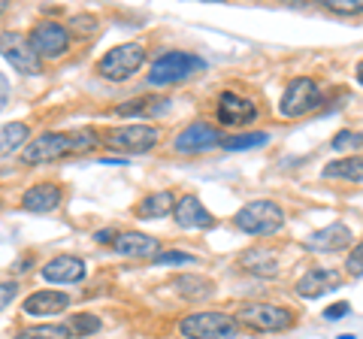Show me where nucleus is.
I'll return each mask as SVG.
<instances>
[{
	"mask_svg": "<svg viewBox=\"0 0 363 339\" xmlns=\"http://www.w3.org/2000/svg\"><path fill=\"white\" fill-rule=\"evenodd\" d=\"M233 228L248 236H272L285 228V209L276 200H252L233 216Z\"/></svg>",
	"mask_w": 363,
	"mask_h": 339,
	"instance_id": "obj_1",
	"label": "nucleus"
},
{
	"mask_svg": "<svg viewBox=\"0 0 363 339\" xmlns=\"http://www.w3.org/2000/svg\"><path fill=\"white\" fill-rule=\"evenodd\" d=\"M179 333L185 339H233L240 333L233 315L218 312V309H200L191 312L179 321Z\"/></svg>",
	"mask_w": 363,
	"mask_h": 339,
	"instance_id": "obj_2",
	"label": "nucleus"
},
{
	"mask_svg": "<svg viewBox=\"0 0 363 339\" xmlns=\"http://www.w3.org/2000/svg\"><path fill=\"white\" fill-rule=\"evenodd\" d=\"M233 318H236V324L248 327V330H257V333H281L297 321L291 309L272 306V303H245Z\"/></svg>",
	"mask_w": 363,
	"mask_h": 339,
	"instance_id": "obj_3",
	"label": "nucleus"
},
{
	"mask_svg": "<svg viewBox=\"0 0 363 339\" xmlns=\"http://www.w3.org/2000/svg\"><path fill=\"white\" fill-rule=\"evenodd\" d=\"M145 64V49L140 43H121V46L109 49L97 64V73L109 79V82H128L140 73V67Z\"/></svg>",
	"mask_w": 363,
	"mask_h": 339,
	"instance_id": "obj_4",
	"label": "nucleus"
},
{
	"mask_svg": "<svg viewBox=\"0 0 363 339\" xmlns=\"http://www.w3.org/2000/svg\"><path fill=\"white\" fill-rule=\"evenodd\" d=\"M321 104H324V94H321V88H318V82L309 76H300V79H291L288 88L281 91L279 112L285 118H303V116H309V112H315Z\"/></svg>",
	"mask_w": 363,
	"mask_h": 339,
	"instance_id": "obj_5",
	"label": "nucleus"
},
{
	"mask_svg": "<svg viewBox=\"0 0 363 339\" xmlns=\"http://www.w3.org/2000/svg\"><path fill=\"white\" fill-rule=\"evenodd\" d=\"M104 143L124 155H145L161 143V128H155V124H121L116 130H106Z\"/></svg>",
	"mask_w": 363,
	"mask_h": 339,
	"instance_id": "obj_6",
	"label": "nucleus"
},
{
	"mask_svg": "<svg viewBox=\"0 0 363 339\" xmlns=\"http://www.w3.org/2000/svg\"><path fill=\"white\" fill-rule=\"evenodd\" d=\"M30 49L37 52V58H64L70 52V30L61 21H37L28 33Z\"/></svg>",
	"mask_w": 363,
	"mask_h": 339,
	"instance_id": "obj_7",
	"label": "nucleus"
},
{
	"mask_svg": "<svg viewBox=\"0 0 363 339\" xmlns=\"http://www.w3.org/2000/svg\"><path fill=\"white\" fill-rule=\"evenodd\" d=\"M203 61L191 52H167L161 55L155 64H152V73H149V82L152 85H176V82H185V79L200 70Z\"/></svg>",
	"mask_w": 363,
	"mask_h": 339,
	"instance_id": "obj_8",
	"label": "nucleus"
},
{
	"mask_svg": "<svg viewBox=\"0 0 363 339\" xmlns=\"http://www.w3.org/2000/svg\"><path fill=\"white\" fill-rule=\"evenodd\" d=\"M70 155V133H61V130H45L40 137H33L25 143L21 149V161L37 167V164H52V161H61V157Z\"/></svg>",
	"mask_w": 363,
	"mask_h": 339,
	"instance_id": "obj_9",
	"label": "nucleus"
},
{
	"mask_svg": "<svg viewBox=\"0 0 363 339\" xmlns=\"http://www.w3.org/2000/svg\"><path fill=\"white\" fill-rule=\"evenodd\" d=\"M0 55L13 64V70L21 76H40L43 61L37 58V52L30 49V43L25 33L16 30H0Z\"/></svg>",
	"mask_w": 363,
	"mask_h": 339,
	"instance_id": "obj_10",
	"label": "nucleus"
},
{
	"mask_svg": "<svg viewBox=\"0 0 363 339\" xmlns=\"http://www.w3.org/2000/svg\"><path fill=\"white\" fill-rule=\"evenodd\" d=\"M221 143H224V133L215 128V124L194 121L173 140V149L179 155H200V152H209V149H215V145H221Z\"/></svg>",
	"mask_w": 363,
	"mask_h": 339,
	"instance_id": "obj_11",
	"label": "nucleus"
},
{
	"mask_svg": "<svg viewBox=\"0 0 363 339\" xmlns=\"http://www.w3.org/2000/svg\"><path fill=\"white\" fill-rule=\"evenodd\" d=\"M348 245H354V233H351V228L342 221H333V224H327V228L309 233L306 243H303L306 252H315V255L342 252V248H348Z\"/></svg>",
	"mask_w": 363,
	"mask_h": 339,
	"instance_id": "obj_12",
	"label": "nucleus"
},
{
	"mask_svg": "<svg viewBox=\"0 0 363 339\" xmlns=\"http://www.w3.org/2000/svg\"><path fill=\"white\" fill-rule=\"evenodd\" d=\"M215 116H218L221 124H233V128H242V124H252L257 121L260 109L255 100H248L236 91H224L218 97V109H215Z\"/></svg>",
	"mask_w": 363,
	"mask_h": 339,
	"instance_id": "obj_13",
	"label": "nucleus"
},
{
	"mask_svg": "<svg viewBox=\"0 0 363 339\" xmlns=\"http://www.w3.org/2000/svg\"><path fill=\"white\" fill-rule=\"evenodd\" d=\"M40 276L45 282H55V285H76V282H82L88 276V264L76 255H58L43 264Z\"/></svg>",
	"mask_w": 363,
	"mask_h": 339,
	"instance_id": "obj_14",
	"label": "nucleus"
},
{
	"mask_svg": "<svg viewBox=\"0 0 363 339\" xmlns=\"http://www.w3.org/2000/svg\"><path fill=\"white\" fill-rule=\"evenodd\" d=\"M173 218H176V224L182 230H209L215 224V216L203 206L200 197H194V194H185V197L176 200Z\"/></svg>",
	"mask_w": 363,
	"mask_h": 339,
	"instance_id": "obj_15",
	"label": "nucleus"
},
{
	"mask_svg": "<svg viewBox=\"0 0 363 339\" xmlns=\"http://www.w3.org/2000/svg\"><path fill=\"white\" fill-rule=\"evenodd\" d=\"M64 203V188L55 182H37L30 185L25 194H21V209L33 212V216H45V212H55Z\"/></svg>",
	"mask_w": 363,
	"mask_h": 339,
	"instance_id": "obj_16",
	"label": "nucleus"
},
{
	"mask_svg": "<svg viewBox=\"0 0 363 339\" xmlns=\"http://www.w3.org/2000/svg\"><path fill=\"white\" fill-rule=\"evenodd\" d=\"M112 248L121 255V257H133V261H143V257H155L161 252V243L149 233H140V230H124L116 233L112 240Z\"/></svg>",
	"mask_w": 363,
	"mask_h": 339,
	"instance_id": "obj_17",
	"label": "nucleus"
},
{
	"mask_svg": "<svg viewBox=\"0 0 363 339\" xmlns=\"http://www.w3.org/2000/svg\"><path fill=\"white\" fill-rule=\"evenodd\" d=\"M342 285V276L330 267H312L300 282H297V294L306 300H315V297H324V294L336 291Z\"/></svg>",
	"mask_w": 363,
	"mask_h": 339,
	"instance_id": "obj_18",
	"label": "nucleus"
},
{
	"mask_svg": "<svg viewBox=\"0 0 363 339\" xmlns=\"http://www.w3.org/2000/svg\"><path fill=\"white\" fill-rule=\"evenodd\" d=\"M70 294L64 291H33L30 297H25V303H21V309H25L28 315H37V318H52V315H61L67 306H70Z\"/></svg>",
	"mask_w": 363,
	"mask_h": 339,
	"instance_id": "obj_19",
	"label": "nucleus"
},
{
	"mask_svg": "<svg viewBox=\"0 0 363 339\" xmlns=\"http://www.w3.org/2000/svg\"><path fill=\"white\" fill-rule=\"evenodd\" d=\"M118 116H133V118H157V116H167L169 112V97H161V94H149V97H136V100H128L121 104Z\"/></svg>",
	"mask_w": 363,
	"mask_h": 339,
	"instance_id": "obj_20",
	"label": "nucleus"
},
{
	"mask_svg": "<svg viewBox=\"0 0 363 339\" xmlns=\"http://www.w3.org/2000/svg\"><path fill=\"white\" fill-rule=\"evenodd\" d=\"M240 267L248 269V273H255V276H276L279 257H276V252H269V248H252V252H245L240 257Z\"/></svg>",
	"mask_w": 363,
	"mask_h": 339,
	"instance_id": "obj_21",
	"label": "nucleus"
},
{
	"mask_svg": "<svg viewBox=\"0 0 363 339\" xmlns=\"http://www.w3.org/2000/svg\"><path fill=\"white\" fill-rule=\"evenodd\" d=\"M173 206H176V194H173V191H155V194L140 200L136 216H140V218H164V216L173 212Z\"/></svg>",
	"mask_w": 363,
	"mask_h": 339,
	"instance_id": "obj_22",
	"label": "nucleus"
},
{
	"mask_svg": "<svg viewBox=\"0 0 363 339\" xmlns=\"http://www.w3.org/2000/svg\"><path fill=\"white\" fill-rule=\"evenodd\" d=\"M30 140V128L25 121L13 124H0V157H9L13 152L25 149V143Z\"/></svg>",
	"mask_w": 363,
	"mask_h": 339,
	"instance_id": "obj_23",
	"label": "nucleus"
},
{
	"mask_svg": "<svg viewBox=\"0 0 363 339\" xmlns=\"http://www.w3.org/2000/svg\"><path fill=\"white\" fill-rule=\"evenodd\" d=\"M324 179H342V182H360L363 179V161L360 155H351V157H342V161H330L324 167Z\"/></svg>",
	"mask_w": 363,
	"mask_h": 339,
	"instance_id": "obj_24",
	"label": "nucleus"
},
{
	"mask_svg": "<svg viewBox=\"0 0 363 339\" xmlns=\"http://www.w3.org/2000/svg\"><path fill=\"white\" fill-rule=\"evenodd\" d=\"M173 285L179 291V297H185V300H206L215 294V285L203 276H176Z\"/></svg>",
	"mask_w": 363,
	"mask_h": 339,
	"instance_id": "obj_25",
	"label": "nucleus"
},
{
	"mask_svg": "<svg viewBox=\"0 0 363 339\" xmlns=\"http://www.w3.org/2000/svg\"><path fill=\"white\" fill-rule=\"evenodd\" d=\"M70 327L67 324H33V327H21L16 339H70Z\"/></svg>",
	"mask_w": 363,
	"mask_h": 339,
	"instance_id": "obj_26",
	"label": "nucleus"
},
{
	"mask_svg": "<svg viewBox=\"0 0 363 339\" xmlns=\"http://www.w3.org/2000/svg\"><path fill=\"white\" fill-rule=\"evenodd\" d=\"M269 143V133H240V137H227L221 145L227 152H248V149H257V145H267Z\"/></svg>",
	"mask_w": 363,
	"mask_h": 339,
	"instance_id": "obj_27",
	"label": "nucleus"
},
{
	"mask_svg": "<svg viewBox=\"0 0 363 339\" xmlns=\"http://www.w3.org/2000/svg\"><path fill=\"white\" fill-rule=\"evenodd\" d=\"M70 333H79V336H94V333H100L104 330V321L97 318V315H91V312H79V315H73L70 318Z\"/></svg>",
	"mask_w": 363,
	"mask_h": 339,
	"instance_id": "obj_28",
	"label": "nucleus"
},
{
	"mask_svg": "<svg viewBox=\"0 0 363 339\" xmlns=\"http://www.w3.org/2000/svg\"><path fill=\"white\" fill-rule=\"evenodd\" d=\"M97 145H100V137H97V133L94 130H73L70 133V155L73 152H91V149H97Z\"/></svg>",
	"mask_w": 363,
	"mask_h": 339,
	"instance_id": "obj_29",
	"label": "nucleus"
},
{
	"mask_svg": "<svg viewBox=\"0 0 363 339\" xmlns=\"http://www.w3.org/2000/svg\"><path fill=\"white\" fill-rule=\"evenodd\" d=\"M330 149L333 152H351V149H360V130H339L336 137L330 140Z\"/></svg>",
	"mask_w": 363,
	"mask_h": 339,
	"instance_id": "obj_30",
	"label": "nucleus"
},
{
	"mask_svg": "<svg viewBox=\"0 0 363 339\" xmlns=\"http://www.w3.org/2000/svg\"><path fill=\"white\" fill-rule=\"evenodd\" d=\"M64 28L73 30V33H79V37H91V33L97 30V18L91 16V13H79V16L70 18V25H64Z\"/></svg>",
	"mask_w": 363,
	"mask_h": 339,
	"instance_id": "obj_31",
	"label": "nucleus"
},
{
	"mask_svg": "<svg viewBox=\"0 0 363 339\" xmlns=\"http://www.w3.org/2000/svg\"><path fill=\"white\" fill-rule=\"evenodd\" d=\"M155 264H197V257L194 255H188V252H157L155 255Z\"/></svg>",
	"mask_w": 363,
	"mask_h": 339,
	"instance_id": "obj_32",
	"label": "nucleus"
},
{
	"mask_svg": "<svg viewBox=\"0 0 363 339\" xmlns=\"http://www.w3.org/2000/svg\"><path fill=\"white\" fill-rule=\"evenodd\" d=\"M345 269L354 279H360V273H363V245L360 243L351 245V255H348V261H345Z\"/></svg>",
	"mask_w": 363,
	"mask_h": 339,
	"instance_id": "obj_33",
	"label": "nucleus"
},
{
	"mask_svg": "<svg viewBox=\"0 0 363 339\" xmlns=\"http://www.w3.org/2000/svg\"><path fill=\"white\" fill-rule=\"evenodd\" d=\"M16 294H18V282H0V309H6L9 303L16 300Z\"/></svg>",
	"mask_w": 363,
	"mask_h": 339,
	"instance_id": "obj_34",
	"label": "nucleus"
},
{
	"mask_svg": "<svg viewBox=\"0 0 363 339\" xmlns=\"http://www.w3.org/2000/svg\"><path fill=\"white\" fill-rule=\"evenodd\" d=\"M348 312H351V306L342 300V303H333V306H327V309H324V318H327V321H339V318H342V315H348Z\"/></svg>",
	"mask_w": 363,
	"mask_h": 339,
	"instance_id": "obj_35",
	"label": "nucleus"
},
{
	"mask_svg": "<svg viewBox=\"0 0 363 339\" xmlns=\"http://www.w3.org/2000/svg\"><path fill=\"white\" fill-rule=\"evenodd\" d=\"M327 9H333V13H342V16H351V13H360V4H345V0H336V4H327Z\"/></svg>",
	"mask_w": 363,
	"mask_h": 339,
	"instance_id": "obj_36",
	"label": "nucleus"
},
{
	"mask_svg": "<svg viewBox=\"0 0 363 339\" xmlns=\"http://www.w3.org/2000/svg\"><path fill=\"white\" fill-rule=\"evenodd\" d=\"M9 94H13V88H9V79L0 73V112L6 109V104H9Z\"/></svg>",
	"mask_w": 363,
	"mask_h": 339,
	"instance_id": "obj_37",
	"label": "nucleus"
},
{
	"mask_svg": "<svg viewBox=\"0 0 363 339\" xmlns=\"http://www.w3.org/2000/svg\"><path fill=\"white\" fill-rule=\"evenodd\" d=\"M94 240H97V243H112V240H116V230H112V228H109V230H97Z\"/></svg>",
	"mask_w": 363,
	"mask_h": 339,
	"instance_id": "obj_38",
	"label": "nucleus"
},
{
	"mask_svg": "<svg viewBox=\"0 0 363 339\" xmlns=\"http://www.w3.org/2000/svg\"><path fill=\"white\" fill-rule=\"evenodd\" d=\"M6 9H9V4H6V0H0V16H4Z\"/></svg>",
	"mask_w": 363,
	"mask_h": 339,
	"instance_id": "obj_39",
	"label": "nucleus"
}]
</instances>
